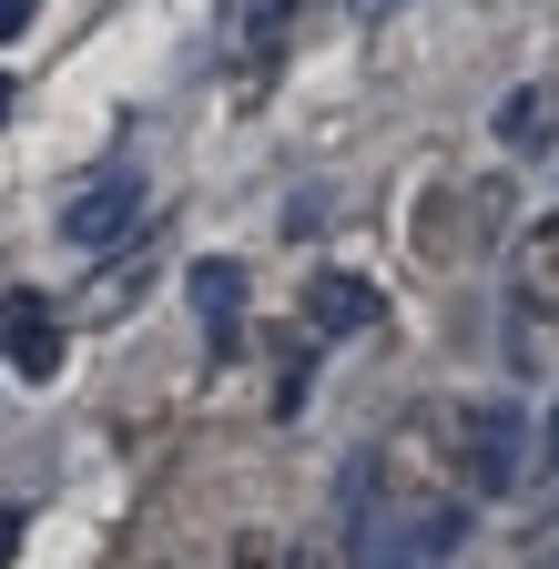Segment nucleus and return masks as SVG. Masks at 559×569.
<instances>
[{
  "instance_id": "f257e3e1",
  "label": "nucleus",
  "mask_w": 559,
  "mask_h": 569,
  "mask_svg": "<svg viewBox=\"0 0 559 569\" xmlns=\"http://www.w3.org/2000/svg\"><path fill=\"white\" fill-rule=\"evenodd\" d=\"M458 539V438L438 407L387 427L367 458V519H357V569H428Z\"/></svg>"
},
{
  "instance_id": "f03ea898",
  "label": "nucleus",
  "mask_w": 559,
  "mask_h": 569,
  "mask_svg": "<svg viewBox=\"0 0 559 569\" xmlns=\"http://www.w3.org/2000/svg\"><path fill=\"white\" fill-rule=\"evenodd\" d=\"M448 438H458V488H478V498L519 488V468H529V417L519 407H458Z\"/></svg>"
},
{
  "instance_id": "7ed1b4c3",
  "label": "nucleus",
  "mask_w": 559,
  "mask_h": 569,
  "mask_svg": "<svg viewBox=\"0 0 559 569\" xmlns=\"http://www.w3.org/2000/svg\"><path fill=\"white\" fill-rule=\"evenodd\" d=\"M132 224H143V173H132V163L92 173L72 203H61V244H82V254H112Z\"/></svg>"
},
{
  "instance_id": "20e7f679",
  "label": "nucleus",
  "mask_w": 559,
  "mask_h": 569,
  "mask_svg": "<svg viewBox=\"0 0 559 569\" xmlns=\"http://www.w3.org/2000/svg\"><path fill=\"white\" fill-rule=\"evenodd\" d=\"M0 356H11L21 377L51 387V367H61V316H51V296H31V284L0 296Z\"/></svg>"
},
{
  "instance_id": "39448f33",
  "label": "nucleus",
  "mask_w": 559,
  "mask_h": 569,
  "mask_svg": "<svg viewBox=\"0 0 559 569\" xmlns=\"http://www.w3.org/2000/svg\"><path fill=\"white\" fill-rule=\"evenodd\" d=\"M306 316H316V336H367L377 316H387V296L367 274H316V296H306Z\"/></svg>"
},
{
  "instance_id": "423d86ee",
  "label": "nucleus",
  "mask_w": 559,
  "mask_h": 569,
  "mask_svg": "<svg viewBox=\"0 0 559 569\" xmlns=\"http://www.w3.org/2000/svg\"><path fill=\"white\" fill-rule=\"evenodd\" d=\"M519 306L559 316V213H539V234H519Z\"/></svg>"
},
{
  "instance_id": "0eeeda50",
  "label": "nucleus",
  "mask_w": 559,
  "mask_h": 569,
  "mask_svg": "<svg viewBox=\"0 0 559 569\" xmlns=\"http://www.w3.org/2000/svg\"><path fill=\"white\" fill-rule=\"evenodd\" d=\"M193 306H203V326H234V316H244V264L203 254V264H193Z\"/></svg>"
},
{
  "instance_id": "6e6552de",
  "label": "nucleus",
  "mask_w": 559,
  "mask_h": 569,
  "mask_svg": "<svg viewBox=\"0 0 559 569\" xmlns=\"http://www.w3.org/2000/svg\"><path fill=\"white\" fill-rule=\"evenodd\" d=\"M499 132H509V142H529V132H549V102H539V92H519V102L499 112Z\"/></svg>"
},
{
  "instance_id": "1a4fd4ad",
  "label": "nucleus",
  "mask_w": 559,
  "mask_h": 569,
  "mask_svg": "<svg viewBox=\"0 0 559 569\" xmlns=\"http://www.w3.org/2000/svg\"><path fill=\"white\" fill-rule=\"evenodd\" d=\"M234 569H286V559H274V539H234Z\"/></svg>"
},
{
  "instance_id": "9d476101",
  "label": "nucleus",
  "mask_w": 559,
  "mask_h": 569,
  "mask_svg": "<svg viewBox=\"0 0 559 569\" xmlns=\"http://www.w3.org/2000/svg\"><path fill=\"white\" fill-rule=\"evenodd\" d=\"M31 11H41V0H0V41H21V31H31Z\"/></svg>"
},
{
  "instance_id": "9b49d317",
  "label": "nucleus",
  "mask_w": 559,
  "mask_h": 569,
  "mask_svg": "<svg viewBox=\"0 0 559 569\" xmlns=\"http://www.w3.org/2000/svg\"><path fill=\"white\" fill-rule=\"evenodd\" d=\"M11 549H21V509H0V569H11Z\"/></svg>"
},
{
  "instance_id": "f8f14e48",
  "label": "nucleus",
  "mask_w": 559,
  "mask_h": 569,
  "mask_svg": "<svg viewBox=\"0 0 559 569\" xmlns=\"http://www.w3.org/2000/svg\"><path fill=\"white\" fill-rule=\"evenodd\" d=\"M539 468H559V417H549V448H539Z\"/></svg>"
},
{
  "instance_id": "ddd939ff",
  "label": "nucleus",
  "mask_w": 559,
  "mask_h": 569,
  "mask_svg": "<svg viewBox=\"0 0 559 569\" xmlns=\"http://www.w3.org/2000/svg\"><path fill=\"white\" fill-rule=\"evenodd\" d=\"M0 112H11V82H0Z\"/></svg>"
},
{
  "instance_id": "4468645a",
  "label": "nucleus",
  "mask_w": 559,
  "mask_h": 569,
  "mask_svg": "<svg viewBox=\"0 0 559 569\" xmlns=\"http://www.w3.org/2000/svg\"><path fill=\"white\" fill-rule=\"evenodd\" d=\"M367 11H387V0H367Z\"/></svg>"
}]
</instances>
